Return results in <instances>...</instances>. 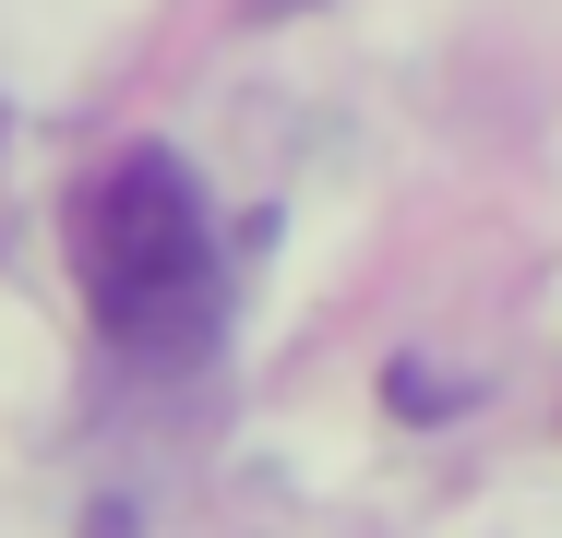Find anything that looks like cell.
<instances>
[{
	"mask_svg": "<svg viewBox=\"0 0 562 538\" xmlns=\"http://www.w3.org/2000/svg\"><path fill=\"white\" fill-rule=\"evenodd\" d=\"M72 276H85V312L109 323L120 347H144V359L204 347L216 312H227L204 180H192L168 144H132L109 180L85 192V215H72Z\"/></svg>",
	"mask_w": 562,
	"mask_h": 538,
	"instance_id": "6da1fadb",
	"label": "cell"
},
{
	"mask_svg": "<svg viewBox=\"0 0 562 538\" xmlns=\"http://www.w3.org/2000/svg\"><path fill=\"white\" fill-rule=\"evenodd\" d=\"M251 12H312V0H251Z\"/></svg>",
	"mask_w": 562,
	"mask_h": 538,
	"instance_id": "7a4b0ae2",
	"label": "cell"
}]
</instances>
